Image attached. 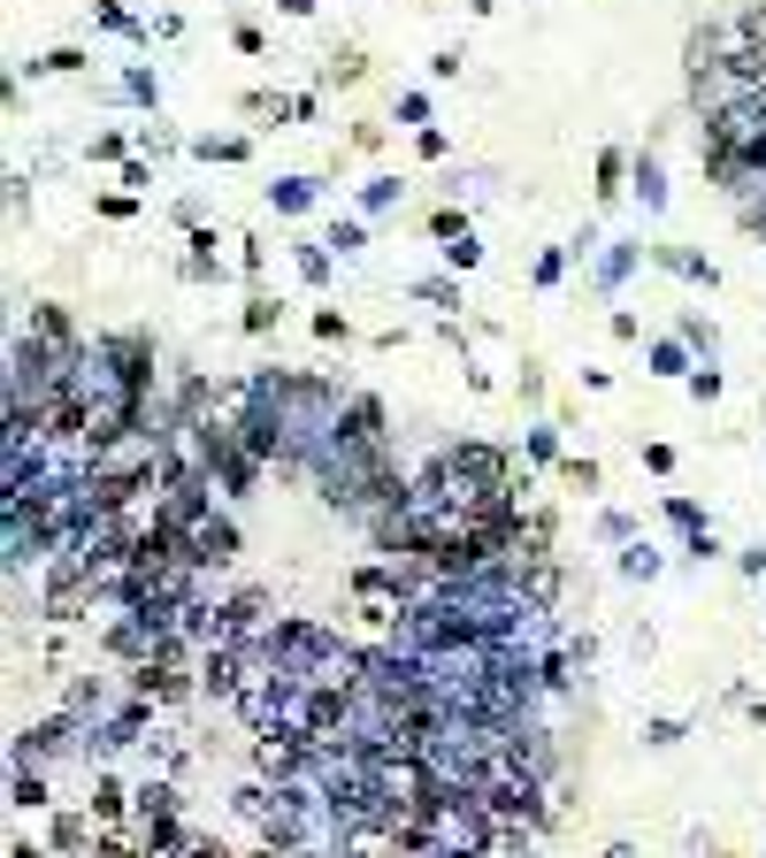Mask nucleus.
<instances>
[{"instance_id": "obj_28", "label": "nucleus", "mask_w": 766, "mask_h": 858, "mask_svg": "<svg viewBox=\"0 0 766 858\" xmlns=\"http://www.w3.org/2000/svg\"><path fill=\"white\" fill-rule=\"evenodd\" d=\"M445 261H453V269H475V261H483V246H475V230H467V238H453V246H445Z\"/></svg>"}, {"instance_id": "obj_18", "label": "nucleus", "mask_w": 766, "mask_h": 858, "mask_svg": "<svg viewBox=\"0 0 766 858\" xmlns=\"http://www.w3.org/2000/svg\"><path fill=\"white\" fill-rule=\"evenodd\" d=\"M651 368H659V376H698V368H690V352H682V345H651Z\"/></svg>"}, {"instance_id": "obj_14", "label": "nucleus", "mask_w": 766, "mask_h": 858, "mask_svg": "<svg viewBox=\"0 0 766 858\" xmlns=\"http://www.w3.org/2000/svg\"><path fill=\"white\" fill-rule=\"evenodd\" d=\"M31 69H39V77H77V69H85V46H54V54L31 62Z\"/></svg>"}, {"instance_id": "obj_1", "label": "nucleus", "mask_w": 766, "mask_h": 858, "mask_svg": "<svg viewBox=\"0 0 766 858\" xmlns=\"http://www.w3.org/2000/svg\"><path fill=\"white\" fill-rule=\"evenodd\" d=\"M77 736H85V713H69V705H62V713L31 720V728L15 736V767H46V759H69V751H85Z\"/></svg>"}, {"instance_id": "obj_5", "label": "nucleus", "mask_w": 766, "mask_h": 858, "mask_svg": "<svg viewBox=\"0 0 766 858\" xmlns=\"http://www.w3.org/2000/svg\"><path fill=\"white\" fill-rule=\"evenodd\" d=\"M31 338H46V345H77V323H69V315H62L54 300H39V307H31Z\"/></svg>"}, {"instance_id": "obj_22", "label": "nucleus", "mask_w": 766, "mask_h": 858, "mask_svg": "<svg viewBox=\"0 0 766 858\" xmlns=\"http://www.w3.org/2000/svg\"><path fill=\"white\" fill-rule=\"evenodd\" d=\"M430 230L453 246V238H467V215H460V207H438V215H430Z\"/></svg>"}, {"instance_id": "obj_32", "label": "nucleus", "mask_w": 766, "mask_h": 858, "mask_svg": "<svg viewBox=\"0 0 766 858\" xmlns=\"http://www.w3.org/2000/svg\"><path fill=\"white\" fill-rule=\"evenodd\" d=\"M8 858H46V851H39V844H15V851H8Z\"/></svg>"}, {"instance_id": "obj_4", "label": "nucleus", "mask_w": 766, "mask_h": 858, "mask_svg": "<svg viewBox=\"0 0 766 858\" xmlns=\"http://www.w3.org/2000/svg\"><path fill=\"white\" fill-rule=\"evenodd\" d=\"M123 813H139V790L123 774H93V821L100 828H123Z\"/></svg>"}, {"instance_id": "obj_6", "label": "nucleus", "mask_w": 766, "mask_h": 858, "mask_svg": "<svg viewBox=\"0 0 766 858\" xmlns=\"http://www.w3.org/2000/svg\"><path fill=\"white\" fill-rule=\"evenodd\" d=\"M8 805H23V813H46L54 797H46V774L39 767H15V782H8Z\"/></svg>"}, {"instance_id": "obj_30", "label": "nucleus", "mask_w": 766, "mask_h": 858, "mask_svg": "<svg viewBox=\"0 0 766 858\" xmlns=\"http://www.w3.org/2000/svg\"><path fill=\"white\" fill-rule=\"evenodd\" d=\"M391 199H399V184H391V176H384V184H368V192H360V207H368V215H384V207H391Z\"/></svg>"}, {"instance_id": "obj_21", "label": "nucleus", "mask_w": 766, "mask_h": 858, "mask_svg": "<svg viewBox=\"0 0 766 858\" xmlns=\"http://www.w3.org/2000/svg\"><path fill=\"white\" fill-rule=\"evenodd\" d=\"M414 292H422V300H430V307H460V284H445V276H422V284H414Z\"/></svg>"}, {"instance_id": "obj_25", "label": "nucleus", "mask_w": 766, "mask_h": 858, "mask_svg": "<svg viewBox=\"0 0 766 858\" xmlns=\"http://www.w3.org/2000/svg\"><path fill=\"white\" fill-rule=\"evenodd\" d=\"M330 246H337V253H360V246H368V222H337Z\"/></svg>"}, {"instance_id": "obj_29", "label": "nucleus", "mask_w": 766, "mask_h": 858, "mask_svg": "<svg viewBox=\"0 0 766 858\" xmlns=\"http://www.w3.org/2000/svg\"><path fill=\"white\" fill-rule=\"evenodd\" d=\"M667 521H675V529H690V536H698V529H705V514H698V507H690V499H667Z\"/></svg>"}, {"instance_id": "obj_11", "label": "nucleus", "mask_w": 766, "mask_h": 858, "mask_svg": "<svg viewBox=\"0 0 766 858\" xmlns=\"http://www.w3.org/2000/svg\"><path fill=\"white\" fill-rule=\"evenodd\" d=\"M360 77H368V54H353V46L322 62V85H360Z\"/></svg>"}, {"instance_id": "obj_15", "label": "nucleus", "mask_w": 766, "mask_h": 858, "mask_svg": "<svg viewBox=\"0 0 766 858\" xmlns=\"http://www.w3.org/2000/svg\"><path fill=\"white\" fill-rule=\"evenodd\" d=\"M277 315H284V307H277V300H269V292H253V300H246V315H238V323H246V330H253V338H261V330H277Z\"/></svg>"}, {"instance_id": "obj_23", "label": "nucleus", "mask_w": 766, "mask_h": 858, "mask_svg": "<svg viewBox=\"0 0 766 858\" xmlns=\"http://www.w3.org/2000/svg\"><path fill=\"white\" fill-rule=\"evenodd\" d=\"M300 276L306 284H330V253L322 246H300Z\"/></svg>"}, {"instance_id": "obj_9", "label": "nucleus", "mask_w": 766, "mask_h": 858, "mask_svg": "<svg viewBox=\"0 0 766 858\" xmlns=\"http://www.w3.org/2000/svg\"><path fill=\"white\" fill-rule=\"evenodd\" d=\"M85 836H93V813H54V851L62 858L85 851Z\"/></svg>"}, {"instance_id": "obj_7", "label": "nucleus", "mask_w": 766, "mask_h": 858, "mask_svg": "<svg viewBox=\"0 0 766 858\" xmlns=\"http://www.w3.org/2000/svg\"><path fill=\"white\" fill-rule=\"evenodd\" d=\"M314 192H322L314 176H284V184H269V199H277V215H306V207H314Z\"/></svg>"}, {"instance_id": "obj_31", "label": "nucleus", "mask_w": 766, "mask_h": 858, "mask_svg": "<svg viewBox=\"0 0 766 858\" xmlns=\"http://www.w3.org/2000/svg\"><path fill=\"white\" fill-rule=\"evenodd\" d=\"M277 8H284V15H314V0H277Z\"/></svg>"}, {"instance_id": "obj_20", "label": "nucleus", "mask_w": 766, "mask_h": 858, "mask_svg": "<svg viewBox=\"0 0 766 858\" xmlns=\"http://www.w3.org/2000/svg\"><path fill=\"white\" fill-rule=\"evenodd\" d=\"M560 476H568V491H598V460H560Z\"/></svg>"}, {"instance_id": "obj_2", "label": "nucleus", "mask_w": 766, "mask_h": 858, "mask_svg": "<svg viewBox=\"0 0 766 858\" xmlns=\"http://www.w3.org/2000/svg\"><path fill=\"white\" fill-rule=\"evenodd\" d=\"M330 445L337 453H384V399H345L337 406V430H330Z\"/></svg>"}, {"instance_id": "obj_3", "label": "nucleus", "mask_w": 766, "mask_h": 858, "mask_svg": "<svg viewBox=\"0 0 766 858\" xmlns=\"http://www.w3.org/2000/svg\"><path fill=\"white\" fill-rule=\"evenodd\" d=\"M238 560V521L230 514H207L199 529H192V567L207 575V567H230Z\"/></svg>"}, {"instance_id": "obj_13", "label": "nucleus", "mask_w": 766, "mask_h": 858, "mask_svg": "<svg viewBox=\"0 0 766 858\" xmlns=\"http://www.w3.org/2000/svg\"><path fill=\"white\" fill-rule=\"evenodd\" d=\"M176 813V790L169 782H139V821H169Z\"/></svg>"}, {"instance_id": "obj_24", "label": "nucleus", "mask_w": 766, "mask_h": 858, "mask_svg": "<svg viewBox=\"0 0 766 858\" xmlns=\"http://www.w3.org/2000/svg\"><path fill=\"white\" fill-rule=\"evenodd\" d=\"M628 269H636V246H613L606 261H598V276H606V284H621V276H628Z\"/></svg>"}, {"instance_id": "obj_19", "label": "nucleus", "mask_w": 766, "mask_h": 858, "mask_svg": "<svg viewBox=\"0 0 766 858\" xmlns=\"http://www.w3.org/2000/svg\"><path fill=\"white\" fill-rule=\"evenodd\" d=\"M636 192H644V207H659V199H667V184H659V162H651V154L636 162Z\"/></svg>"}, {"instance_id": "obj_17", "label": "nucleus", "mask_w": 766, "mask_h": 858, "mask_svg": "<svg viewBox=\"0 0 766 858\" xmlns=\"http://www.w3.org/2000/svg\"><path fill=\"white\" fill-rule=\"evenodd\" d=\"M253 146L246 139H199V162H246Z\"/></svg>"}, {"instance_id": "obj_10", "label": "nucleus", "mask_w": 766, "mask_h": 858, "mask_svg": "<svg viewBox=\"0 0 766 858\" xmlns=\"http://www.w3.org/2000/svg\"><path fill=\"white\" fill-rule=\"evenodd\" d=\"M621 176H636V162H628L621 146H606V154H598V199H621V192H628Z\"/></svg>"}, {"instance_id": "obj_27", "label": "nucleus", "mask_w": 766, "mask_h": 858, "mask_svg": "<svg viewBox=\"0 0 766 858\" xmlns=\"http://www.w3.org/2000/svg\"><path fill=\"white\" fill-rule=\"evenodd\" d=\"M314 338H322V345H345V315H337V307H322V315H314Z\"/></svg>"}, {"instance_id": "obj_16", "label": "nucleus", "mask_w": 766, "mask_h": 858, "mask_svg": "<svg viewBox=\"0 0 766 858\" xmlns=\"http://www.w3.org/2000/svg\"><path fill=\"white\" fill-rule=\"evenodd\" d=\"M93 162H131V139L123 131H93Z\"/></svg>"}, {"instance_id": "obj_26", "label": "nucleus", "mask_w": 766, "mask_h": 858, "mask_svg": "<svg viewBox=\"0 0 766 858\" xmlns=\"http://www.w3.org/2000/svg\"><path fill=\"white\" fill-rule=\"evenodd\" d=\"M568 276V246H552V253H537V284H560Z\"/></svg>"}, {"instance_id": "obj_12", "label": "nucleus", "mask_w": 766, "mask_h": 858, "mask_svg": "<svg viewBox=\"0 0 766 858\" xmlns=\"http://www.w3.org/2000/svg\"><path fill=\"white\" fill-rule=\"evenodd\" d=\"M659 269L690 276V284H713V261H698V253H682V246H659Z\"/></svg>"}, {"instance_id": "obj_8", "label": "nucleus", "mask_w": 766, "mask_h": 858, "mask_svg": "<svg viewBox=\"0 0 766 858\" xmlns=\"http://www.w3.org/2000/svg\"><path fill=\"white\" fill-rule=\"evenodd\" d=\"M93 858H147V836H139V828H100V836H93Z\"/></svg>"}]
</instances>
